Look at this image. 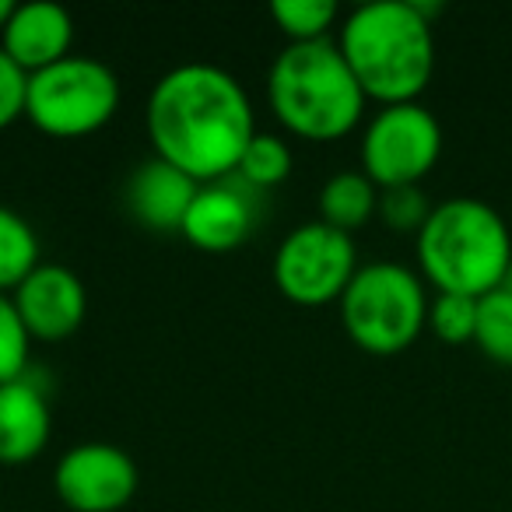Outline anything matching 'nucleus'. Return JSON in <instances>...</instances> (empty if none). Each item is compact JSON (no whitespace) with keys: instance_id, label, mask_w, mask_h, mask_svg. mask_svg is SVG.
Here are the masks:
<instances>
[{"instance_id":"2eb2a0df","label":"nucleus","mask_w":512,"mask_h":512,"mask_svg":"<svg viewBox=\"0 0 512 512\" xmlns=\"http://www.w3.org/2000/svg\"><path fill=\"white\" fill-rule=\"evenodd\" d=\"M379 211V186L362 169H344L323 183L320 190V221L337 232L351 235L365 228Z\"/></svg>"},{"instance_id":"a211bd4d","label":"nucleus","mask_w":512,"mask_h":512,"mask_svg":"<svg viewBox=\"0 0 512 512\" xmlns=\"http://www.w3.org/2000/svg\"><path fill=\"white\" fill-rule=\"evenodd\" d=\"M474 344L484 358L495 365L512 369V292L495 288V292L477 299V334Z\"/></svg>"},{"instance_id":"4468645a","label":"nucleus","mask_w":512,"mask_h":512,"mask_svg":"<svg viewBox=\"0 0 512 512\" xmlns=\"http://www.w3.org/2000/svg\"><path fill=\"white\" fill-rule=\"evenodd\" d=\"M50 435V400L36 383H29V376L0 386V463L4 467H18V463L43 456Z\"/></svg>"},{"instance_id":"6ab92c4d","label":"nucleus","mask_w":512,"mask_h":512,"mask_svg":"<svg viewBox=\"0 0 512 512\" xmlns=\"http://www.w3.org/2000/svg\"><path fill=\"white\" fill-rule=\"evenodd\" d=\"M337 4L334 0H274L271 18L288 43H320L330 39V29L337 22Z\"/></svg>"},{"instance_id":"5701e85b","label":"nucleus","mask_w":512,"mask_h":512,"mask_svg":"<svg viewBox=\"0 0 512 512\" xmlns=\"http://www.w3.org/2000/svg\"><path fill=\"white\" fill-rule=\"evenodd\" d=\"M25 95H29V74L0 50V130H8L25 116Z\"/></svg>"},{"instance_id":"423d86ee","label":"nucleus","mask_w":512,"mask_h":512,"mask_svg":"<svg viewBox=\"0 0 512 512\" xmlns=\"http://www.w3.org/2000/svg\"><path fill=\"white\" fill-rule=\"evenodd\" d=\"M120 109V78L113 67L85 53H71L60 64L29 78L25 116L46 137L74 141L102 130Z\"/></svg>"},{"instance_id":"f257e3e1","label":"nucleus","mask_w":512,"mask_h":512,"mask_svg":"<svg viewBox=\"0 0 512 512\" xmlns=\"http://www.w3.org/2000/svg\"><path fill=\"white\" fill-rule=\"evenodd\" d=\"M144 127L155 158L207 186L235 176L242 151L256 137V116L246 88L232 74L193 60L155 81Z\"/></svg>"},{"instance_id":"aec40b11","label":"nucleus","mask_w":512,"mask_h":512,"mask_svg":"<svg viewBox=\"0 0 512 512\" xmlns=\"http://www.w3.org/2000/svg\"><path fill=\"white\" fill-rule=\"evenodd\" d=\"M428 330L442 344H474L477 334V299L453 292H435L428 302Z\"/></svg>"},{"instance_id":"20e7f679","label":"nucleus","mask_w":512,"mask_h":512,"mask_svg":"<svg viewBox=\"0 0 512 512\" xmlns=\"http://www.w3.org/2000/svg\"><path fill=\"white\" fill-rule=\"evenodd\" d=\"M418 267L435 292L481 295L502 288L512 264V232L481 197H449L432 207L421 225Z\"/></svg>"},{"instance_id":"412c9836","label":"nucleus","mask_w":512,"mask_h":512,"mask_svg":"<svg viewBox=\"0 0 512 512\" xmlns=\"http://www.w3.org/2000/svg\"><path fill=\"white\" fill-rule=\"evenodd\" d=\"M32 355V337L18 316L11 295H0V386L25 379Z\"/></svg>"},{"instance_id":"7ed1b4c3","label":"nucleus","mask_w":512,"mask_h":512,"mask_svg":"<svg viewBox=\"0 0 512 512\" xmlns=\"http://www.w3.org/2000/svg\"><path fill=\"white\" fill-rule=\"evenodd\" d=\"M267 102L288 134L302 141H341L362 123L365 92L334 39L288 43L267 71Z\"/></svg>"},{"instance_id":"9d476101","label":"nucleus","mask_w":512,"mask_h":512,"mask_svg":"<svg viewBox=\"0 0 512 512\" xmlns=\"http://www.w3.org/2000/svg\"><path fill=\"white\" fill-rule=\"evenodd\" d=\"M11 302H15L32 341L43 344H60L67 337H74L88 313L85 285L64 264H39L11 292Z\"/></svg>"},{"instance_id":"9b49d317","label":"nucleus","mask_w":512,"mask_h":512,"mask_svg":"<svg viewBox=\"0 0 512 512\" xmlns=\"http://www.w3.org/2000/svg\"><path fill=\"white\" fill-rule=\"evenodd\" d=\"M253 225L256 211L246 197V183L242 179L235 183V176H228L221 183L200 186L179 235L204 253H232L249 239Z\"/></svg>"},{"instance_id":"393cba45","label":"nucleus","mask_w":512,"mask_h":512,"mask_svg":"<svg viewBox=\"0 0 512 512\" xmlns=\"http://www.w3.org/2000/svg\"><path fill=\"white\" fill-rule=\"evenodd\" d=\"M502 288H505V292H512V264H509V271H505V281H502Z\"/></svg>"},{"instance_id":"f3484780","label":"nucleus","mask_w":512,"mask_h":512,"mask_svg":"<svg viewBox=\"0 0 512 512\" xmlns=\"http://www.w3.org/2000/svg\"><path fill=\"white\" fill-rule=\"evenodd\" d=\"M292 148H288L285 137L278 134H260L249 141V148L242 151L239 169H235V179L249 186V190H271V186H281L288 176H292Z\"/></svg>"},{"instance_id":"1a4fd4ad","label":"nucleus","mask_w":512,"mask_h":512,"mask_svg":"<svg viewBox=\"0 0 512 512\" xmlns=\"http://www.w3.org/2000/svg\"><path fill=\"white\" fill-rule=\"evenodd\" d=\"M53 488L71 512H120L141 488V470L113 442H81L60 456Z\"/></svg>"},{"instance_id":"4be33fe9","label":"nucleus","mask_w":512,"mask_h":512,"mask_svg":"<svg viewBox=\"0 0 512 512\" xmlns=\"http://www.w3.org/2000/svg\"><path fill=\"white\" fill-rule=\"evenodd\" d=\"M435 204H428L425 190L421 186H390V190H379V211L376 218H383L386 228L393 232H421V225L428 221Z\"/></svg>"},{"instance_id":"dca6fc26","label":"nucleus","mask_w":512,"mask_h":512,"mask_svg":"<svg viewBox=\"0 0 512 512\" xmlns=\"http://www.w3.org/2000/svg\"><path fill=\"white\" fill-rule=\"evenodd\" d=\"M39 267V235L18 211L0 204V295H11Z\"/></svg>"},{"instance_id":"b1692460","label":"nucleus","mask_w":512,"mask_h":512,"mask_svg":"<svg viewBox=\"0 0 512 512\" xmlns=\"http://www.w3.org/2000/svg\"><path fill=\"white\" fill-rule=\"evenodd\" d=\"M11 8H15V4H11V0H0V32H4V25H8Z\"/></svg>"},{"instance_id":"0eeeda50","label":"nucleus","mask_w":512,"mask_h":512,"mask_svg":"<svg viewBox=\"0 0 512 512\" xmlns=\"http://www.w3.org/2000/svg\"><path fill=\"white\" fill-rule=\"evenodd\" d=\"M442 155V127L421 102L379 106L362 130V172L379 186H421Z\"/></svg>"},{"instance_id":"ddd939ff","label":"nucleus","mask_w":512,"mask_h":512,"mask_svg":"<svg viewBox=\"0 0 512 512\" xmlns=\"http://www.w3.org/2000/svg\"><path fill=\"white\" fill-rule=\"evenodd\" d=\"M197 190L200 183H193L186 172L151 155L130 172L123 200H127L130 218L141 221L148 232H179Z\"/></svg>"},{"instance_id":"f8f14e48","label":"nucleus","mask_w":512,"mask_h":512,"mask_svg":"<svg viewBox=\"0 0 512 512\" xmlns=\"http://www.w3.org/2000/svg\"><path fill=\"white\" fill-rule=\"evenodd\" d=\"M74 46V18L67 8L53 0H32L15 4L11 18L0 32V50L8 53L25 74H39L46 67L71 57Z\"/></svg>"},{"instance_id":"f03ea898","label":"nucleus","mask_w":512,"mask_h":512,"mask_svg":"<svg viewBox=\"0 0 512 512\" xmlns=\"http://www.w3.org/2000/svg\"><path fill=\"white\" fill-rule=\"evenodd\" d=\"M334 43L365 99L379 106L418 102L435 74V32L421 0L362 4L341 22Z\"/></svg>"},{"instance_id":"6e6552de","label":"nucleus","mask_w":512,"mask_h":512,"mask_svg":"<svg viewBox=\"0 0 512 512\" xmlns=\"http://www.w3.org/2000/svg\"><path fill=\"white\" fill-rule=\"evenodd\" d=\"M358 274L355 239L320 218L292 228L274 253V285L295 306L341 302L344 288Z\"/></svg>"},{"instance_id":"39448f33","label":"nucleus","mask_w":512,"mask_h":512,"mask_svg":"<svg viewBox=\"0 0 512 512\" xmlns=\"http://www.w3.org/2000/svg\"><path fill=\"white\" fill-rule=\"evenodd\" d=\"M428 302L421 274L393 260H376L358 267L337 306L355 348L369 355H400L428 327Z\"/></svg>"}]
</instances>
